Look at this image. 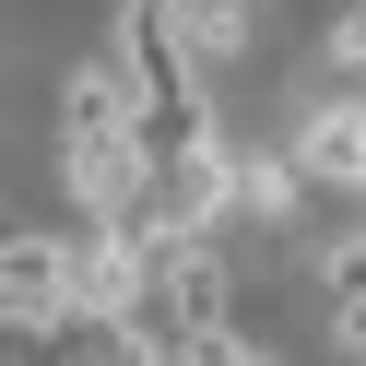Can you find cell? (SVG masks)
<instances>
[{
	"instance_id": "obj_1",
	"label": "cell",
	"mask_w": 366,
	"mask_h": 366,
	"mask_svg": "<svg viewBox=\"0 0 366 366\" xmlns=\"http://www.w3.org/2000/svg\"><path fill=\"white\" fill-rule=\"evenodd\" d=\"M0 307H12V331H24V342L71 331V319H83V248L12 237V260H0Z\"/></svg>"
},
{
	"instance_id": "obj_2",
	"label": "cell",
	"mask_w": 366,
	"mask_h": 366,
	"mask_svg": "<svg viewBox=\"0 0 366 366\" xmlns=\"http://www.w3.org/2000/svg\"><path fill=\"white\" fill-rule=\"evenodd\" d=\"M295 166L331 177V189H366V95H331L307 130H295Z\"/></svg>"
},
{
	"instance_id": "obj_3",
	"label": "cell",
	"mask_w": 366,
	"mask_h": 366,
	"mask_svg": "<svg viewBox=\"0 0 366 366\" xmlns=\"http://www.w3.org/2000/svg\"><path fill=\"white\" fill-rule=\"evenodd\" d=\"M83 366H166V342L142 319H83Z\"/></svg>"
},
{
	"instance_id": "obj_4",
	"label": "cell",
	"mask_w": 366,
	"mask_h": 366,
	"mask_svg": "<svg viewBox=\"0 0 366 366\" xmlns=\"http://www.w3.org/2000/svg\"><path fill=\"white\" fill-rule=\"evenodd\" d=\"M295 177H307L295 154H272V166H237V201H248V213H295Z\"/></svg>"
},
{
	"instance_id": "obj_5",
	"label": "cell",
	"mask_w": 366,
	"mask_h": 366,
	"mask_svg": "<svg viewBox=\"0 0 366 366\" xmlns=\"http://www.w3.org/2000/svg\"><path fill=\"white\" fill-rule=\"evenodd\" d=\"M177 366H272L260 342H237L224 319H201V331H177Z\"/></svg>"
},
{
	"instance_id": "obj_6",
	"label": "cell",
	"mask_w": 366,
	"mask_h": 366,
	"mask_svg": "<svg viewBox=\"0 0 366 366\" xmlns=\"http://www.w3.org/2000/svg\"><path fill=\"white\" fill-rule=\"evenodd\" d=\"M331 295H342V307L366 295V237H342V248H331Z\"/></svg>"
},
{
	"instance_id": "obj_7",
	"label": "cell",
	"mask_w": 366,
	"mask_h": 366,
	"mask_svg": "<svg viewBox=\"0 0 366 366\" xmlns=\"http://www.w3.org/2000/svg\"><path fill=\"white\" fill-rule=\"evenodd\" d=\"M331 59H342V71H366V0H355V12L331 24Z\"/></svg>"
},
{
	"instance_id": "obj_8",
	"label": "cell",
	"mask_w": 366,
	"mask_h": 366,
	"mask_svg": "<svg viewBox=\"0 0 366 366\" xmlns=\"http://www.w3.org/2000/svg\"><path fill=\"white\" fill-rule=\"evenodd\" d=\"M342 355H366V295H355V307H342Z\"/></svg>"
},
{
	"instance_id": "obj_9",
	"label": "cell",
	"mask_w": 366,
	"mask_h": 366,
	"mask_svg": "<svg viewBox=\"0 0 366 366\" xmlns=\"http://www.w3.org/2000/svg\"><path fill=\"white\" fill-rule=\"evenodd\" d=\"M71 366H83V355H71Z\"/></svg>"
}]
</instances>
